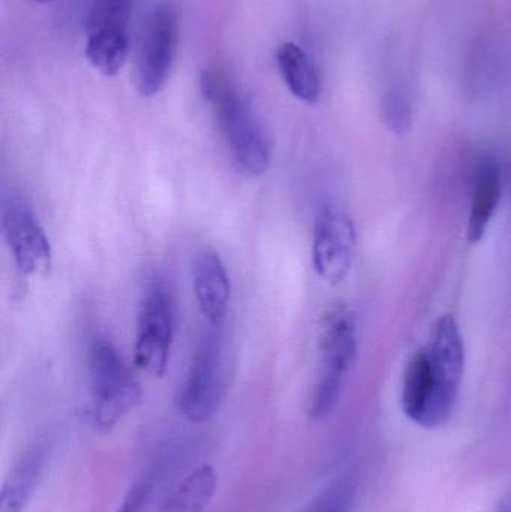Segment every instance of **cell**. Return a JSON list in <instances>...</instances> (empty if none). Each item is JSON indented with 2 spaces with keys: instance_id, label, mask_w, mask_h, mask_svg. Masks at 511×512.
<instances>
[{
  "instance_id": "1",
  "label": "cell",
  "mask_w": 511,
  "mask_h": 512,
  "mask_svg": "<svg viewBox=\"0 0 511 512\" xmlns=\"http://www.w3.org/2000/svg\"><path fill=\"white\" fill-rule=\"evenodd\" d=\"M465 370V345L453 316L438 319L428 345L408 361L402 379L405 417L425 430H438L452 418Z\"/></svg>"
},
{
  "instance_id": "2",
  "label": "cell",
  "mask_w": 511,
  "mask_h": 512,
  "mask_svg": "<svg viewBox=\"0 0 511 512\" xmlns=\"http://www.w3.org/2000/svg\"><path fill=\"white\" fill-rule=\"evenodd\" d=\"M201 92L234 162L249 176L266 173L272 162L269 143L248 101L230 75L221 69H207L201 75Z\"/></svg>"
},
{
  "instance_id": "3",
  "label": "cell",
  "mask_w": 511,
  "mask_h": 512,
  "mask_svg": "<svg viewBox=\"0 0 511 512\" xmlns=\"http://www.w3.org/2000/svg\"><path fill=\"white\" fill-rule=\"evenodd\" d=\"M318 352L320 370L309 402V417L314 421L323 420L338 405L345 379L356 361V316L347 304H333L321 316Z\"/></svg>"
},
{
  "instance_id": "4",
  "label": "cell",
  "mask_w": 511,
  "mask_h": 512,
  "mask_svg": "<svg viewBox=\"0 0 511 512\" xmlns=\"http://www.w3.org/2000/svg\"><path fill=\"white\" fill-rule=\"evenodd\" d=\"M212 328L198 345L185 384L177 394V408L195 424L213 420L230 385L227 345L219 327Z\"/></svg>"
},
{
  "instance_id": "5",
  "label": "cell",
  "mask_w": 511,
  "mask_h": 512,
  "mask_svg": "<svg viewBox=\"0 0 511 512\" xmlns=\"http://www.w3.org/2000/svg\"><path fill=\"white\" fill-rule=\"evenodd\" d=\"M89 379L93 421L102 432H110L125 415L140 405V385L108 340L98 337L90 343Z\"/></svg>"
},
{
  "instance_id": "6",
  "label": "cell",
  "mask_w": 511,
  "mask_h": 512,
  "mask_svg": "<svg viewBox=\"0 0 511 512\" xmlns=\"http://www.w3.org/2000/svg\"><path fill=\"white\" fill-rule=\"evenodd\" d=\"M179 44V15L159 5L147 15L135 48V87L144 98L158 95L173 69Z\"/></svg>"
},
{
  "instance_id": "7",
  "label": "cell",
  "mask_w": 511,
  "mask_h": 512,
  "mask_svg": "<svg viewBox=\"0 0 511 512\" xmlns=\"http://www.w3.org/2000/svg\"><path fill=\"white\" fill-rule=\"evenodd\" d=\"M132 0H92L86 26V57L102 75L113 77L125 65L131 48Z\"/></svg>"
},
{
  "instance_id": "8",
  "label": "cell",
  "mask_w": 511,
  "mask_h": 512,
  "mask_svg": "<svg viewBox=\"0 0 511 512\" xmlns=\"http://www.w3.org/2000/svg\"><path fill=\"white\" fill-rule=\"evenodd\" d=\"M173 301L164 285L147 291L138 313L135 364L138 369L162 378L167 372L173 345Z\"/></svg>"
},
{
  "instance_id": "9",
  "label": "cell",
  "mask_w": 511,
  "mask_h": 512,
  "mask_svg": "<svg viewBox=\"0 0 511 512\" xmlns=\"http://www.w3.org/2000/svg\"><path fill=\"white\" fill-rule=\"evenodd\" d=\"M2 230L18 270L27 276L47 273L53 251L44 228L26 200L12 194L3 200Z\"/></svg>"
},
{
  "instance_id": "10",
  "label": "cell",
  "mask_w": 511,
  "mask_h": 512,
  "mask_svg": "<svg viewBox=\"0 0 511 512\" xmlns=\"http://www.w3.org/2000/svg\"><path fill=\"white\" fill-rule=\"evenodd\" d=\"M356 230L344 210L327 204L315 218L312 262L324 282L339 285L353 265Z\"/></svg>"
},
{
  "instance_id": "11",
  "label": "cell",
  "mask_w": 511,
  "mask_h": 512,
  "mask_svg": "<svg viewBox=\"0 0 511 512\" xmlns=\"http://www.w3.org/2000/svg\"><path fill=\"white\" fill-rule=\"evenodd\" d=\"M192 282L204 318L212 327H221L230 306L231 283L218 252L207 248L195 255Z\"/></svg>"
},
{
  "instance_id": "12",
  "label": "cell",
  "mask_w": 511,
  "mask_h": 512,
  "mask_svg": "<svg viewBox=\"0 0 511 512\" xmlns=\"http://www.w3.org/2000/svg\"><path fill=\"white\" fill-rule=\"evenodd\" d=\"M503 197V176L495 159L483 158L474 173L467 237L471 245L482 242Z\"/></svg>"
},
{
  "instance_id": "13",
  "label": "cell",
  "mask_w": 511,
  "mask_h": 512,
  "mask_svg": "<svg viewBox=\"0 0 511 512\" xmlns=\"http://www.w3.org/2000/svg\"><path fill=\"white\" fill-rule=\"evenodd\" d=\"M276 63L290 92L305 104L320 98L321 80L317 66L296 42H282L276 51Z\"/></svg>"
},
{
  "instance_id": "14",
  "label": "cell",
  "mask_w": 511,
  "mask_h": 512,
  "mask_svg": "<svg viewBox=\"0 0 511 512\" xmlns=\"http://www.w3.org/2000/svg\"><path fill=\"white\" fill-rule=\"evenodd\" d=\"M45 465V450L41 447L32 448L24 454L12 471L11 477L3 484L0 492V512H24L39 480Z\"/></svg>"
},
{
  "instance_id": "15",
  "label": "cell",
  "mask_w": 511,
  "mask_h": 512,
  "mask_svg": "<svg viewBox=\"0 0 511 512\" xmlns=\"http://www.w3.org/2000/svg\"><path fill=\"white\" fill-rule=\"evenodd\" d=\"M218 475L210 465L200 466L168 496L161 512H204L212 502Z\"/></svg>"
},
{
  "instance_id": "16",
  "label": "cell",
  "mask_w": 511,
  "mask_h": 512,
  "mask_svg": "<svg viewBox=\"0 0 511 512\" xmlns=\"http://www.w3.org/2000/svg\"><path fill=\"white\" fill-rule=\"evenodd\" d=\"M381 116L390 131L405 134L411 126V107L407 93L401 86L387 90L381 102Z\"/></svg>"
},
{
  "instance_id": "17",
  "label": "cell",
  "mask_w": 511,
  "mask_h": 512,
  "mask_svg": "<svg viewBox=\"0 0 511 512\" xmlns=\"http://www.w3.org/2000/svg\"><path fill=\"white\" fill-rule=\"evenodd\" d=\"M152 484L140 483L135 484L129 490L128 496L122 502V507L117 512H144L147 504H149L150 495H152Z\"/></svg>"
},
{
  "instance_id": "18",
  "label": "cell",
  "mask_w": 511,
  "mask_h": 512,
  "mask_svg": "<svg viewBox=\"0 0 511 512\" xmlns=\"http://www.w3.org/2000/svg\"><path fill=\"white\" fill-rule=\"evenodd\" d=\"M348 504H350V499H348L347 493L342 489H336L335 492L326 496L315 512H350Z\"/></svg>"
},
{
  "instance_id": "19",
  "label": "cell",
  "mask_w": 511,
  "mask_h": 512,
  "mask_svg": "<svg viewBox=\"0 0 511 512\" xmlns=\"http://www.w3.org/2000/svg\"><path fill=\"white\" fill-rule=\"evenodd\" d=\"M27 2H32V3H48V2H51V0H27Z\"/></svg>"
},
{
  "instance_id": "20",
  "label": "cell",
  "mask_w": 511,
  "mask_h": 512,
  "mask_svg": "<svg viewBox=\"0 0 511 512\" xmlns=\"http://www.w3.org/2000/svg\"><path fill=\"white\" fill-rule=\"evenodd\" d=\"M507 512H511V510L507 511Z\"/></svg>"
}]
</instances>
